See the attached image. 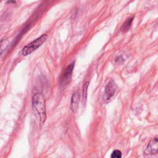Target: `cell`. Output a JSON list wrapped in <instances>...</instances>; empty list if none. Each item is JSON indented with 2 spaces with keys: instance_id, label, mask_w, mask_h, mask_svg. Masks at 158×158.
<instances>
[{
  "instance_id": "11",
  "label": "cell",
  "mask_w": 158,
  "mask_h": 158,
  "mask_svg": "<svg viewBox=\"0 0 158 158\" xmlns=\"http://www.w3.org/2000/svg\"><path fill=\"white\" fill-rule=\"evenodd\" d=\"M115 61L116 62H123V57L122 56H118V57H117L116 58Z\"/></svg>"
},
{
  "instance_id": "10",
  "label": "cell",
  "mask_w": 158,
  "mask_h": 158,
  "mask_svg": "<svg viewBox=\"0 0 158 158\" xmlns=\"http://www.w3.org/2000/svg\"><path fill=\"white\" fill-rule=\"evenodd\" d=\"M5 43H6V40L4 39L1 40V41H0V56L2 54V53L4 51Z\"/></svg>"
},
{
  "instance_id": "9",
  "label": "cell",
  "mask_w": 158,
  "mask_h": 158,
  "mask_svg": "<svg viewBox=\"0 0 158 158\" xmlns=\"http://www.w3.org/2000/svg\"><path fill=\"white\" fill-rule=\"evenodd\" d=\"M111 158H121L122 157V152L119 150H115L112 152L111 156Z\"/></svg>"
},
{
  "instance_id": "1",
  "label": "cell",
  "mask_w": 158,
  "mask_h": 158,
  "mask_svg": "<svg viewBox=\"0 0 158 158\" xmlns=\"http://www.w3.org/2000/svg\"><path fill=\"white\" fill-rule=\"evenodd\" d=\"M32 106L33 109L39 115L40 122L43 124L46 118L45 99L41 93H36L32 98Z\"/></svg>"
},
{
  "instance_id": "4",
  "label": "cell",
  "mask_w": 158,
  "mask_h": 158,
  "mask_svg": "<svg viewBox=\"0 0 158 158\" xmlns=\"http://www.w3.org/2000/svg\"><path fill=\"white\" fill-rule=\"evenodd\" d=\"M75 62H72L69 64L64 70L61 77H60V83L63 85H67L70 81L72 77V73L73 72V69L74 67Z\"/></svg>"
},
{
  "instance_id": "2",
  "label": "cell",
  "mask_w": 158,
  "mask_h": 158,
  "mask_svg": "<svg viewBox=\"0 0 158 158\" xmlns=\"http://www.w3.org/2000/svg\"><path fill=\"white\" fill-rule=\"evenodd\" d=\"M48 36L46 34L42 35L39 38L33 40L29 44L25 46L22 51V54L23 56H28V54L33 52L34 51L40 47L48 39Z\"/></svg>"
},
{
  "instance_id": "5",
  "label": "cell",
  "mask_w": 158,
  "mask_h": 158,
  "mask_svg": "<svg viewBox=\"0 0 158 158\" xmlns=\"http://www.w3.org/2000/svg\"><path fill=\"white\" fill-rule=\"evenodd\" d=\"M158 151V141L157 138L155 137L152 138L148 143L145 153L147 154H156Z\"/></svg>"
},
{
  "instance_id": "7",
  "label": "cell",
  "mask_w": 158,
  "mask_h": 158,
  "mask_svg": "<svg viewBox=\"0 0 158 158\" xmlns=\"http://www.w3.org/2000/svg\"><path fill=\"white\" fill-rule=\"evenodd\" d=\"M134 19V17H132L130 19H128L123 23V25H122L121 28H120V30H121V31L123 32V33H125L127 31H128L130 28V26H131V24L133 22V20Z\"/></svg>"
},
{
  "instance_id": "3",
  "label": "cell",
  "mask_w": 158,
  "mask_h": 158,
  "mask_svg": "<svg viewBox=\"0 0 158 158\" xmlns=\"http://www.w3.org/2000/svg\"><path fill=\"white\" fill-rule=\"evenodd\" d=\"M117 86L116 83L113 80H110L105 88L104 98L106 102H109L112 99L117 92Z\"/></svg>"
},
{
  "instance_id": "6",
  "label": "cell",
  "mask_w": 158,
  "mask_h": 158,
  "mask_svg": "<svg viewBox=\"0 0 158 158\" xmlns=\"http://www.w3.org/2000/svg\"><path fill=\"white\" fill-rule=\"evenodd\" d=\"M80 101V94L78 91L74 93L71 98L70 109L73 112H75L78 109V103Z\"/></svg>"
},
{
  "instance_id": "8",
  "label": "cell",
  "mask_w": 158,
  "mask_h": 158,
  "mask_svg": "<svg viewBox=\"0 0 158 158\" xmlns=\"http://www.w3.org/2000/svg\"><path fill=\"white\" fill-rule=\"evenodd\" d=\"M88 85H89V82L86 81L83 88V101L84 104L86 103V98H87V91H88Z\"/></svg>"
}]
</instances>
